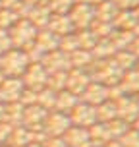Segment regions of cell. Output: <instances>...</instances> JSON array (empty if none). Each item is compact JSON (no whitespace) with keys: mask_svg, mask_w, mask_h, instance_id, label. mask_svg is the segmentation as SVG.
<instances>
[{"mask_svg":"<svg viewBox=\"0 0 139 147\" xmlns=\"http://www.w3.org/2000/svg\"><path fill=\"white\" fill-rule=\"evenodd\" d=\"M0 147H10V145H0Z\"/></svg>","mask_w":139,"mask_h":147,"instance_id":"7","label":"cell"},{"mask_svg":"<svg viewBox=\"0 0 139 147\" xmlns=\"http://www.w3.org/2000/svg\"><path fill=\"white\" fill-rule=\"evenodd\" d=\"M68 128H70V118L64 114H46V118H44V134L50 138L64 136Z\"/></svg>","mask_w":139,"mask_h":147,"instance_id":"1","label":"cell"},{"mask_svg":"<svg viewBox=\"0 0 139 147\" xmlns=\"http://www.w3.org/2000/svg\"><path fill=\"white\" fill-rule=\"evenodd\" d=\"M23 147H41L39 143H27V145H23Z\"/></svg>","mask_w":139,"mask_h":147,"instance_id":"5","label":"cell"},{"mask_svg":"<svg viewBox=\"0 0 139 147\" xmlns=\"http://www.w3.org/2000/svg\"><path fill=\"white\" fill-rule=\"evenodd\" d=\"M25 64H27V58L23 54H19V52H8L0 60V70L15 76V74H21L25 70Z\"/></svg>","mask_w":139,"mask_h":147,"instance_id":"3","label":"cell"},{"mask_svg":"<svg viewBox=\"0 0 139 147\" xmlns=\"http://www.w3.org/2000/svg\"><path fill=\"white\" fill-rule=\"evenodd\" d=\"M44 80H46V74H44V70L39 64H35V66H31V70L27 72V85L29 87H41L44 83Z\"/></svg>","mask_w":139,"mask_h":147,"instance_id":"4","label":"cell"},{"mask_svg":"<svg viewBox=\"0 0 139 147\" xmlns=\"http://www.w3.org/2000/svg\"><path fill=\"white\" fill-rule=\"evenodd\" d=\"M62 140L66 143V147H89L93 143L91 140V134L87 130H81V128H68L64 136H62Z\"/></svg>","mask_w":139,"mask_h":147,"instance_id":"2","label":"cell"},{"mask_svg":"<svg viewBox=\"0 0 139 147\" xmlns=\"http://www.w3.org/2000/svg\"><path fill=\"white\" fill-rule=\"evenodd\" d=\"M137 132H139V118H137Z\"/></svg>","mask_w":139,"mask_h":147,"instance_id":"6","label":"cell"}]
</instances>
